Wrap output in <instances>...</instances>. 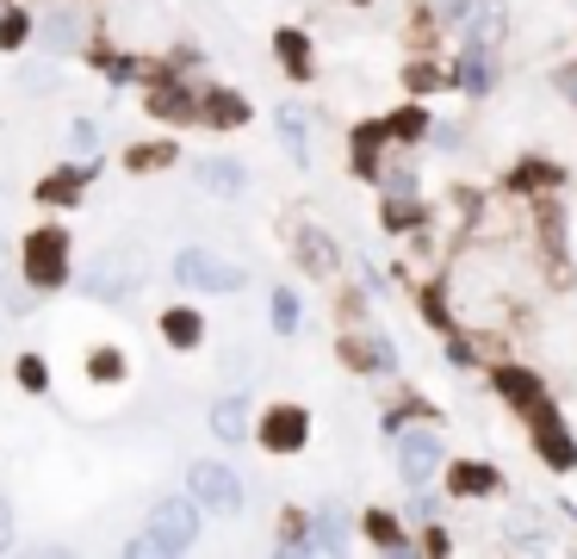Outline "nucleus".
<instances>
[{
  "label": "nucleus",
  "mask_w": 577,
  "mask_h": 559,
  "mask_svg": "<svg viewBox=\"0 0 577 559\" xmlns=\"http://www.w3.org/2000/svg\"><path fill=\"white\" fill-rule=\"evenodd\" d=\"M199 540V498H162L150 510V528L131 540V554H187Z\"/></svg>",
  "instance_id": "nucleus-1"
},
{
  "label": "nucleus",
  "mask_w": 577,
  "mask_h": 559,
  "mask_svg": "<svg viewBox=\"0 0 577 559\" xmlns=\"http://www.w3.org/2000/svg\"><path fill=\"white\" fill-rule=\"evenodd\" d=\"M174 280L180 287H199V292H236L243 287V268L224 261V255H212V249H180L174 255Z\"/></svg>",
  "instance_id": "nucleus-2"
},
{
  "label": "nucleus",
  "mask_w": 577,
  "mask_h": 559,
  "mask_svg": "<svg viewBox=\"0 0 577 559\" xmlns=\"http://www.w3.org/2000/svg\"><path fill=\"white\" fill-rule=\"evenodd\" d=\"M187 485H192V498H199V510H217V516L243 510V479H236L231 466L199 461V466H187Z\"/></svg>",
  "instance_id": "nucleus-3"
},
{
  "label": "nucleus",
  "mask_w": 577,
  "mask_h": 559,
  "mask_svg": "<svg viewBox=\"0 0 577 559\" xmlns=\"http://www.w3.org/2000/svg\"><path fill=\"white\" fill-rule=\"evenodd\" d=\"M435 473H441V435H435V429H410V435H398V479L423 491Z\"/></svg>",
  "instance_id": "nucleus-4"
},
{
  "label": "nucleus",
  "mask_w": 577,
  "mask_h": 559,
  "mask_svg": "<svg viewBox=\"0 0 577 559\" xmlns=\"http://www.w3.org/2000/svg\"><path fill=\"white\" fill-rule=\"evenodd\" d=\"M25 280L32 287H62L69 280V236L62 231H38L25 243Z\"/></svg>",
  "instance_id": "nucleus-5"
},
{
  "label": "nucleus",
  "mask_w": 577,
  "mask_h": 559,
  "mask_svg": "<svg viewBox=\"0 0 577 559\" xmlns=\"http://www.w3.org/2000/svg\"><path fill=\"white\" fill-rule=\"evenodd\" d=\"M305 435H310V417L298 405H273L268 423H261V442H268L273 454H298V447H305Z\"/></svg>",
  "instance_id": "nucleus-6"
},
{
  "label": "nucleus",
  "mask_w": 577,
  "mask_h": 559,
  "mask_svg": "<svg viewBox=\"0 0 577 559\" xmlns=\"http://www.w3.org/2000/svg\"><path fill=\"white\" fill-rule=\"evenodd\" d=\"M460 25H466V44H497L503 38V25H509V0H466V13H460Z\"/></svg>",
  "instance_id": "nucleus-7"
},
{
  "label": "nucleus",
  "mask_w": 577,
  "mask_h": 559,
  "mask_svg": "<svg viewBox=\"0 0 577 559\" xmlns=\"http://www.w3.org/2000/svg\"><path fill=\"white\" fill-rule=\"evenodd\" d=\"M205 194L217 199H243L249 194V174H243V162H231V155H212V162H199V174H192Z\"/></svg>",
  "instance_id": "nucleus-8"
},
{
  "label": "nucleus",
  "mask_w": 577,
  "mask_h": 559,
  "mask_svg": "<svg viewBox=\"0 0 577 559\" xmlns=\"http://www.w3.org/2000/svg\"><path fill=\"white\" fill-rule=\"evenodd\" d=\"M131 268V255H99L94 261V280H81L87 287V299H125V292L137 287V273H125Z\"/></svg>",
  "instance_id": "nucleus-9"
},
{
  "label": "nucleus",
  "mask_w": 577,
  "mask_h": 559,
  "mask_svg": "<svg viewBox=\"0 0 577 559\" xmlns=\"http://www.w3.org/2000/svg\"><path fill=\"white\" fill-rule=\"evenodd\" d=\"M534 442H540V454H546L558 473H565V466H577V442L565 435V423H558L546 405H540V417H534Z\"/></svg>",
  "instance_id": "nucleus-10"
},
{
  "label": "nucleus",
  "mask_w": 577,
  "mask_h": 559,
  "mask_svg": "<svg viewBox=\"0 0 577 559\" xmlns=\"http://www.w3.org/2000/svg\"><path fill=\"white\" fill-rule=\"evenodd\" d=\"M212 435L217 442H243V435H249V405H243V398H217L212 405Z\"/></svg>",
  "instance_id": "nucleus-11"
},
{
  "label": "nucleus",
  "mask_w": 577,
  "mask_h": 559,
  "mask_svg": "<svg viewBox=\"0 0 577 559\" xmlns=\"http://www.w3.org/2000/svg\"><path fill=\"white\" fill-rule=\"evenodd\" d=\"M298 261H305L310 273H335V243H329L317 224H305V231H298Z\"/></svg>",
  "instance_id": "nucleus-12"
},
{
  "label": "nucleus",
  "mask_w": 577,
  "mask_h": 559,
  "mask_svg": "<svg viewBox=\"0 0 577 559\" xmlns=\"http://www.w3.org/2000/svg\"><path fill=\"white\" fill-rule=\"evenodd\" d=\"M447 485H454V498H484V491H497V473L484 461H460Z\"/></svg>",
  "instance_id": "nucleus-13"
},
{
  "label": "nucleus",
  "mask_w": 577,
  "mask_h": 559,
  "mask_svg": "<svg viewBox=\"0 0 577 559\" xmlns=\"http://www.w3.org/2000/svg\"><path fill=\"white\" fill-rule=\"evenodd\" d=\"M460 88L466 94H491V88H497V69H491V57H484L479 44L460 57Z\"/></svg>",
  "instance_id": "nucleus-14"
},
{
  "label": "nucleus",
  "mask_w": 577,
  "mask_h": 559,
  "mask_svg": "<svg viewBox=\"0 0 577 559\" xmlns=\"http://www.w3.org/2000/svg\"><path fill=\"white\" fill-rule=\"evenodd\" d=\"M280 137H286V150L298 155V162L310 155V118L298 113V106H280Z\"/></svg>",
  "instance_id": "nucleus-15"
},
{
  "label": "nucleus",
  "mask_w": 577,
  "mask_h": 559,
  "mask_svg": "<svg viewBox=\"0 0 577 559\" xmlns=\"http://www.w3.org/2000/svg\"><path fill=\"white\" fill-rule=\"evenodd\" d=\"M162 336H168L174 348H192L199 342V311H168V317H162Z\"/></svg>",
  "instance_id": "nucleus-16"
},
{
  "label": "nucleus",
  "mask_w": 577,
  "mask_h": 559,
  "mask_svg": "<svg viewBox=\"0 0 577 559\" xmlns=\"http://www.w3.org/2000/svg\"><path fill=\"white\" fill-rule=\"evenodd\" d=\"M273 50H280V62H286L292 75H310V44L298 38V32H280V38H273Z\"/></svg>",
  "instance_id": "nucleus-17"
},
{
  "label": "nucleus",
  "mask_w": 577,
  "mask_h": 559,
  "mask_svg": "<svg viewBox=\"0 0 577 559\" xmlns=\"http://www.w3.org/2000/svg\"><path fill=\"white\" fill-rule=\"evenodd\" d=\"M205 118H212V125H243L249 106H243L236 94H205Z\"/></svg>",
  "instance_id": "nucleus-18"
},
{
  "label": "nucleus",
  "mask_w": 577,
  "mask_h": 559,
  "mask_svg": "<svg viewBox=\"0 0 577 559\" xmlns=\"http://www.w3.org/2000/svg\"><path fill=\"white\" fill-rule=\"evenodd\" d=\"M497 386L516 398V405H540V380H528V373H516V366H503L497 373Z\"/></svg>",
  "instance_id": "nucleus-19"
},
{
  "label": "nucleus",
  "mask_w": 577,
  "mask_h": 559,
  "mask_svg": "<svg viewBox=\"0 0 577 559\" xmlns=\"http://www.w3.org/2000/svg\"><path fill=\"white\" fill-rule=\"evenodd\" d=\"M305 547L335 554V547H342V522H335V516H317V528H305Z\"/></svg>",
  "instance_id": "nucleus-20"
},
{
  "label": "nucleus",
  "mask_w": 577,
  "mask_h": 559,
  "mask_svg": "<svg viewBox=\"0 0 577 559\" xmlns=\"http://www.w3.org/2000/svg\"><path fill=\"white\" fill-rule=\"evenodd\" d=\"M273 329H280V336H292V329H298V292H273Z\"/></svg>",
  "instance_id": "nucleus-21"
},
{
  "label": "nucleus",
  "mask_w": 577,
  "mask_h": 559,
  "mask_svg": "<svg viewBox=\"0 0 577 559\" xmlns=\"http://www.w3.org/2000/svg\"><path fill=\"white\" fill-rule=\"evenodd\" d=\"M87 373H94V380H106V386H113V380H125V354H118V348H99L94 361H87Z\"/></svg>",
  "instance_id": "nucleus-22"
},
{
  "label": "nucleus",
  "mask_w": 577,
  "mask_h": 559,
  "mask_svg": "<svg viewBox=\"0 0 577 559\" xmlns=\"http://www.w3.org/2000/svg\"><path fill=\"white\" fill-rule=\"evenodd\" d=\"M69 143H75L81 155H99V143H106V137H99L94 118H75V125H69Z\"/></svg>",
  "instance_id": "nucleus-23"
},
{
  "label": "nucleus",
  "mask_w": 577,
  "mask_h": 559,
  "mask_svg": "<svg viewBox=\"0 0 577 559\" xmlns=\"http://www.w3.org/2000/svg\"><path fill=\"white\" fill-rule=\"evenodd\" d=\"M366 535L379 540V547H404V535H398V522H391V516H379V510L366 516Z\"/></svg>",
  "instance_id": "nucleus-24"
},
{
  "label": "nucleus",
  "mask_w": 577,
  "mask_h": 559,
  "mask_svg": "<svg viewBox=\"0 0 577 559\" xmlns=\"http://www.w3.org/2000/svg\"><path fill=\"white\" fill-rule=\"evenodd\" d=\"M25 32H32V20H25V13H13V7H7V13H0V44L13 50V44H25Z\"/></svg>",
  "instance_id": "nucleus-25"
},
{
  "label": "nucleus",
  "mask_w": 577,
  "mask_h": 559,
  "mask_svg": "<svg viewBox=\"0 0 577 559\" xmlns=\"http://www.w3.org/2000/svg\"><path fill=\"white\" fill-rule=\"evenodd\" d=\"M373 143H379V125H366L361 143H354V168H361V174H379V168H373Z\"/></svg>",
  "instance_id": "nucleus-26"
},
{
  "label": "nucleus",
  "mask_w": 577,
  "mask_h": 559,
  "mask_svg": "<svg viewBox=\"0 0 577 559\" xmlns=\"http://www.w3.org/2000/svg\"><path fill=\"white\" fill-rule=\"evenodd\" d=\"M38 194H44V199H62V206H69V199L81 194V174H62V180H44Z\"/></svg>",
  "instance_id": "nucleus-27"
},
{
  "label": "nucleus",
  "mask_w": 577,
  "mask_h": 559,
  "mask_svg": "<svg viewBox=\"0 0 577 559\" xmlns=\"http://www.w3.org/2000/svg\"><path fill=\"white\" fill-rule=\"evenodd\" d=\"M50 44H62V50H69V44H81V20L57 13V20H50Z\"/></svg>",
  "instance_id": "nucleus-28"
},
{
  "label": "nucleus",
  "mask_w": 577,
  "mask_h": 559,
  "mask_svg": "<svg viewBox=\"0 0 577 559\" xmlns=\"http://www.w3.org/2000/svg\"><path fill=\"white\" fill-rule=\"evenodd\" d=\"M423 125H428V118L416 113V106H410V113H398L391 125H385V131H391V137H423Z\"/></svg>",
  "instance_id": "nucleus-29"
},
{
  "label": "nucleus",
  "mask_w": 577,
  "mask_h": 559,
  "mask_svg": "<svg viewBox=\"0 0 577 559\" xmlns=\"http://www.w3.org/2000/svg\"><path fill=\"white\" fill-rule=\"evenodd\" d=\"M410 88H416V94H428V88H435V81H441V69H435V62H410Z\"/></svg>",
  "instance_id": "nucleus-30"
},
{
  "label": "nucleus",
  "mask_w": 577,
  "mask_h": 559,
  "mask_svg": "<svg viewBox=\"0 0 577 559\" xmlns=\"http://www.w3.org/2000/svg\"><path fill=\"white\" fill-rule=\"evenodd\" d=\"M540 180H558V174L546 168V162H521L516 168V187H540Z\"/></svg>",
  "instance_id": "nucleus-31"
},
{
  "label": "nucleus",
  "mask_w": 577,
  "mask_h": 559,
  "mask_svg": "<svg viewBox=\"0 0 577 559\" xmlns=\"http://www.w3.org/2000/svg\"><path fill=\"white\" fill-rule=\"evenodd\" d=\"M44 380H50V373H44V361H38V354H25V361H20V386L44 392Z\"/></svg>",
  "instance_id": "nucleus-32"
},
{
  "label": "nucleus",
  "mask_w": 577,
  "mask_h": 559,
  "mask_svg": "<svg viewBox=\"0 0 577 559\" xmlns=\"http://www.w3.org/2000/svg\"><path fill=\"white\" fill-rule=\"evenodd\" d=\"M391 231H416V206H410V199L391 206Z\"/></svg>",
  "instance_id": "nucleus-33"
},
{
  "label": "nucleus",
  "mask_w": 577,
  "mask_h": 559,
  "mask_svg": "<svg viewBox=\"0 0 577 559\" xmlns=\"http://www.w3.org/2000/svg\"><path fill=\"white\" fill-rule=\"evenodd\" d=\"M385 187H391L398 199H410V187H416V174H410V168H391V174H385Z\"/></svg>",
  "instance_id": "nucleus-34"
},
{
  "label": "nucleus",
  "mask_w": 577,
  "mask_h": 559,
  "mask_svg": "<svg viewBox=\"0 0 577 559\" xmlns=\"http://www.w3.org/2000/svg\"><path fill=\"white\" fill-rule=\"evenodd\" d=\"M155 113H187V94H174V88H162V94H155Z\"/></svg>",
  "instance_id": "nucleus-35"
},
{
  "label": "nucleus",
  "mask_w": 577,
  "mask_h": 559,
  "mask_svg": "<svg viewBox=\"0 0 577 559\" xmlns=\"http://www.w3.org/2000/svg\"><path fill=\"white\" fill-rule=\"evenodd\" d=\"M155 162H168V150H137L131 168H155Z\"/></svg>",
  "instance_id": "nucleus-36"
},
{
  "label": "nucleus",
  "mask_w": 577,
  "mask_h": 559,
  "mask_svg": "<svg viewBox=\"0 0 577 559\" xmlns=\"http://www.w3.org/2000/svg\"><path fill=\"white\" fill-rule=\"evenodd\" d=\"M7 540H13V510H7V498H0V554H7Z\"/></svg>",
  "instance_id": "nucleus-37"
},
{
  "label": "nucleus",
  "mask_w": 577,
  "mask_h": 559,
  "mask_svg": "<svg viewBox=\"0 0 577 559\" xmlns=\"http://www.w3.org/2000/svg\"><path fill=\"white\" fill-rule=\"evenodd\" d=\"M558 88H565V94L577 100V69H565V75H558Z\"/></svg>",
  "instance_id": "nucleus-38"
},
{
  "label": "nucleus",
  "mask_w": 577,
  "mask_h": 559,
  "mask_svg": "<svg viewBox=\"0 0 577 559\" xmlns=\"http://www.w3.org/2000/svg\"><path fill=\"white\" fill-rule=\"evenodd\" d=\"M7 268H13V249H7V236H0V280H7Z\"/></svg>",
  "instance_id": "nucleus-39"
}]
</instances>
